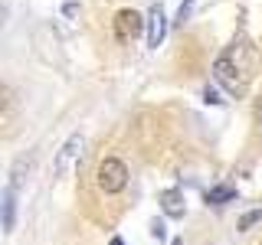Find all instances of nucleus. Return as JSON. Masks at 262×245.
I'll return each mask as SVG.
<instances>
[{
    "label": "nucleus",
    "instance_id": "obj_1",
    "mask_svg": "<svg viewBox=\"0 0 262 245\" xmlns=\"http://www.w3.org/2000/svg\"><path fill=\"white\" fill-rule=\"evenodd\" d=\"M243 43L246 39L233 43L216 62H213V76H216V82L226 88V92H233V95H243L246 92V79H249V62H239Z\"/></svg>",
    "mask_w": 262,
    "mask_h": 245
},
{
    "label": "nucleus",
    "instance_id": "obj_2",
    "mask_svg": "<svg viewBox=\"0 0 262 245\" xmlns=\"http://www.w3.org/2000/svg\"><path fill=\"white\" fill-rule=\"evenodd\" d=\"M98 190L102 193H121L128 186V167H125V160H118V157H105L102 163H98Z\"/></svg>",
    "mask_w": 262,
    "mask_h": 245
},
{
    "label": "nucleus",
    "instance_id": "obj_3",
    "mask_svg": "<svg viewBox=\"0 0 262 245\" xmlns=\"http://www.w3.org/2000/svg\"><path fill=\"white\" fill-rule=\"evenodd\" d=\"M141 30H144V20L138 10H118V16H115V36L121 43H131L135 36H141Z\"/></svg>",
    "mask_w": 262,
    "mask_h": 245
},
{
    "label": "nucleus",
    "instance_id": "obj_4",
    "mask_svg": "<svg viewBox=\"0 0 262 245\" xmlns=\"http://www.w3.org/2000/svg\"><path fill=\"white\" fill-rule=\"evenodd\" d=\"M82 147H85V137H82V134H72L69 141L59 147V154H56V163H53V174H56V177H62L66 170L72 167V160L82 154Z\"/></svg>",
    "mask_w": 262,
    "mask_h": 245
},
{
    "label": "nucleus",
    "instance_id": "obj_5",
    "mask_svg": "<svg viewBox=\"0 0 262 245\" xmlns=\"http://www.w3.org/2000/svg\"><path fill=\"white\" fill-rule=\"evenodd\" d=\"M164 36H167V16H164L161 4H154L151 13H147V46L158 49L164 43Z\"/></svg>",
    "mask_w": 262,
    "mask_h": 245
},
{
    "label": "nucleus",
    "instance_id": "obj_6",
    "mask_svg": "<svg viewBox=\"0 0 262 245\" xmlns=\"http://www.w3.org/2000/svg\"><path fill=\"white\" fill-rule=\"evenodd\" d=\"M161 209H164V216H170V219H180V216H184V209H187V203H184V193H180L177 186L164 190V193H161Z\"/></svg>",
    "mask_w": 262,
    "mask_h": 245
},
{
    "label": "nucleus",
    "instance_id": "obj_7",
    "mask_svg": "<svg viewBox=\"0 0 262 245\" xmlns=\"http://www.w3.org/2000/svg\"><path fill=\"white\" fill-rule=\"evenodd\" d=\"M16 226V186L7 183L4 190V232H13Z\"/></svg>",
    "mask_w": 262,
    "mask_h": 245
},
{
    "label": "nucleus",
    "instance_id": "obj_8",
    "mask_svg": "<svg viewBox=\"0 0 262 245\" xmlns=\"http://www.w3.org/2000/svg\"><path fill=\"white\" fill-rule=\"evenodd\" d=\"M236 200V190L233 186H213V190H207V203L210 206H223V203Z\"/></svg>",
    "mask_w": 262,
    "mask_h": 245
},
{
    "label": "nucleus",
    "instance_id": "obj_9",
    "mask_svg": "<svg viewBox=\"0 0 262 245\" xmlns=\"http://www.w3.org/2000/svg\"><path fill=\"white\" fill-rule=\"evenodd\" d=\"M262 223V209H252V212H246V216L239 219V229H249V226H256Z\"/></svg>",
    "mask_w": 262,
    "mask_h": 245
},
{
    "label": "nucleus",
    "instance_id": "obj_10",
    "mask_svg": "<svg viewBox=\"0 0 262 245\" xmlns=\"http://www.w3.org/2000/svg\"><path fill=\"white\" fill-rule=\"evenodd\" d=\"M151 235H154L158 242H161V239H167V226H164L161 219H151Z\"/></svg>",
    "mask_w": 262,
    "mask_h": 245
},
{
    "label": "nucleus",
    "instance_id": "obj_11",
    "mask_svg": "<svg viewBox=\"0 0 262 245\" xmlns=\"http://www.w3.org/2000/svg\"><path fill=\"white\" fill-rule=\"evenodd\" d=\"M203 102L207 105H223V98L216 95V88H203Z\"/></svg>",
    "mask_w": 262,
    "mask_h": 245
},
{
    "label": "nucleus",
    "instance_id": "obj_12",
    "mask_svg": "<svg viewBox=\"0 0 262 245\" xmlns=\"http://www.w3.org/2000/svg\"><path fill=\"white\" fill-rule=\"evenodd\" d=\"M190 10H193V0H184V4H180V10H177V23H184L187 16H190Z\"/></svg>",
    "mask_w": 262,
    "mask_h": 245
},
{
    "label": "nucleus",
    "instance_id": "obj_13",
    "mask_svg": "<svg viewBox=\"0 0 262 245\" xmlns=\"http://www.w3.org/2000/svg\"><path fill=\"white\" fill-rule=\"evenodd\" d=\"M62 13H66V16H76V13H79V7H76V4H66V7H62Z\"/></svg>",
    "mask_w": 262,
    "mask_h": 245
},
{
    "label": "nucleus",
    "instance_id": "obj_14",
    "mask_svg": "<svg viewBox=\"0 0 262 245\" xmlns=\"http://www.w3.org/2000/svg\"><path fill=\"white\" fill-rule=\"evenodd\" d=\"M108 245H125V242H121V239H118V235H115V239H112Z\"/></svg>",
    "mask_w": 262,
    "mask_h": 245
},
{
    "label": "nucleus",
    "instance_id": "obj_15",
    "mask_svg": "<svg viewBox=\"0 0 262 245\" xmlns=\"http://www.w3.org/2000/svg\"><path fill=\"white\" fill-rule=\"evenodd\" d=\"M170 245H184V242H180V239H174V242H170Z\"/></svg>",
    "mask_w": 262,
    "mask_h": 245
}]
</instances>
